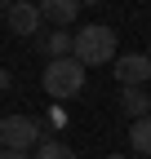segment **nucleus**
Instances as JSON below:
<instances>
[{"mask_svg": "<svg viewBox=\"0 0 151 159\" xmlns=\"http://www.w3.org/2000/svg\"><path fill=\"white\" fill-rule=\"evenodd\" d=\"M107 159H129V155H107Z\"/></svg>", "mask_w": 151, "mask_h": 159, "instance_id": "13", "label": "nucleus"}, {"mask_svg": "<svg viewBox=\"0 0 151 159\" xmlns=\"http://www.w3.org/2000/svg\"><path fill=\"white\" fill-rule=\"evenodd\" d=\"M36 44H40V53H49V62H58V57H71V49H76V31H49V35L36 40Z\"/></svg>", "mask_w": 151, "mask_h": 159, "instance_id": "7", "label": "nucleus"}, {"mask_svg": "<svg viewBox=\"0 0 151 159\" xmlns=\"http://www.w3.org/2000/svg\"><path fill=\"white\" fill-rule=\"evenodd\" d=\"M0 159H31V155H18V150H0Z\"/></svg>", "mask_w": 151, "mask_h": 159, "instance_id": "11", "label": "nucleus"}, {"mask_svg": "<svg viewBox=\"0 0 151 159\" xmlns=\"http://www.w3.org/2000/svg\"><path fill=\"white\" fill-rule=\"evenodd\" d=\"M129 146H134L138 155H151V115L129 124Z\"/></svg>", "mask_w": 151, "mask_h": 159, "instance_id": "9", "label": "nucleus"}, {"mask_svg": "<svg viewBox=\"0 0 151 159\" xmlns=\"http://www.w3.org/2000/svg\"><path fill=\"white\" fill-rule=\"evenodd\" d=\"M40 22H45V13H40V5H31V0H22V5L9 9V31L13 35H36Z\"/></svg>", "mask_w": 151, "mask_h": 159, "instance_id": "5", "label": "nucleus"}, {"mask_svg": "<svg viewBox=\"0 0 151 159\" xmlns=\"http://www.w3.org/2000/svg\"><path fill=\"white\" fill-rule=\"evenodd\" d=\"M31 159H76V150H71L67 142H58V137H45V142L36 146Z\"/></svg>", "mask_w": 151, "mask_h": 159, "instance_id": "10", "label": "nucleus"}, {"mask_svg": "<svg viewBox=\"0 0 151 159\" xmlns=\"http://www.w3.org/2000/svg\"><path fill=\"white\" fill-rule=\"evenodd\" d=\"M9 89V71H0V93H5Z\"/></svg>", "mask_w": 151, "mask_h": 159, "instance_id": "12", "label": "nucleus"}, {"mask_svg": "<svg viewBox=\"0 0 151 159\" xmlns=\"http://www.w3.org/2000/svg\"><path fill=\"white\" fill-rule=\"evenodd\" d=\"M40 13H45V22H53V31H67V22H76L80 5H76V0H45Z\"/></svg>", "mask_w": 151, "mask_h": 159, "instance_id": "6", "label": "nucleus"}, {"mask_svg": "<svg viewBox=\"0 0 151 159\" xmlns=\"http://www.w3.org/2000/svg\"><path fill=\"white\" fill-rule=\"evenodd\" d=\"M76 62H85V66H102L111 62L116 66V31H111L107 22H85L80 31H76V49H71Z\"/></svg>", "mask_w": 151, "mask_h": 159, "instance_id": "1", "label": "nucleus"}, {"mask_svg": "<svg viewBox=\"0 0 151 159\" xmlns=\"http://www.w3.org/2000/svg\"><path fill=\"white\" fill-rule=\"evenodd\" d=\"M85 62H76V57H58V62H49L45 66V75H40V84H45V93L53 97V102H62V97H76L85 89Z\"/></svg>", "mask_w": 151, "mask_h": 159, "instance_id": "2", "label": "nucleus"}, {"mask_svg": "<svg viewBox=\"0 0 151 159\" xmlns=\"http://www.w3.org/2000/svg\"><path fill=\"white\" fill-rule=\"evenodd\" d=\"M111 71H116L120 89H142L151 80V53H124V57H116Z\"/></svg>", "mask_w": 151, "mask_h": 159, "instance_id": "4", "label": "nucleus"}, {"mask_svg": "<svg viewBox=\"0 0 151 159\" xmlns=\"http://www.w3.org/2000/svg\"><path fill=\"white\" fill-rule=\"evenodd\" d=\"M120 106H124L129 119H147V115H151V93H142V89H124V93H120Z\"/></svg>", "mask_w": 151, "mask_h": 159, "instance_id": "8", "label": "nucleus"}, {"mask_svg": "<svg viewBox=\"0 0 151 159\" xmlns=\"http://www.w3.org/2000/svg\"><path fill=\"white\" fill-rule=\"evenodd\" d=\"M45 142V128L31 115H5L0 119V146L18 150V155H36V146Z\"/></svg>", "mask_w": 151, "mask_h": 159, "instance_id": "3", "label": "nucleus"}]
</instances>
